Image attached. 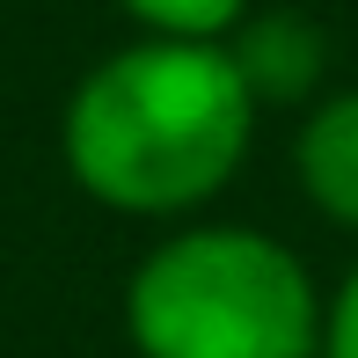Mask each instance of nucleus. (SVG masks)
<instances>
[{
  "label": "nucleus",
  "mask_w": 358,
  "mask_h": 358,
  "mask_svg": "<svg viewBox=\"0 0 358 358\" xmlns=\"http://www.w3.org/2000/svg\"><path fill=\"white\" fill-rule=\"evenodd\" d=\"M139 22V37H183V44H227L256 15V0H117Z\"/></svg>",
  "instance_id": "39448f33"
},
{
  "label": "nucleus",
  "mask_w": 358,
  "mask_h": 358,
  "mask_svg": "<svg viewBox=\"0 0 358 358\" xmlns=\"http://www.w3.org/2000/svg\"><path fill=\"white\" fill-rule=\"evenodd\" d=\"M292 169H300L307 205L329 227H351L358 234V88L307 110L300 139H292Z\"/></svg>",
  "instance_id": "20e7f679"
},
{
  "label": "nucleus",
  "mask_w": 358,
  "mask_h": 358,
  "mask_svg": "<svg viewBox=\"0 0 358 358\" xmlns=\"http://www.w3.org/2000/svg\"><path fill=\"white\" fill-rule=\"evenodd\" d=\"M256 95L227 44L139 37L73 80L59 154L95 205L124 220H183L241 176Z\"/></svg>",
  "instance_id": "f257e3e1"
},
{
  "label": "nucleus",
  "mask_w": 358,
  "mask_h": 358,
  "mask_svg": "<svg viewBox=\"0 0 358 358\" xmlns=\"http://www.w3.org/2000/svg\"><path fill=\"white\" fill-rule=\"evenodd\" d=\"M322 358H358V264L344 271V285L322 307Z\"/></svg>",
  "instance_id": "423d86ee"
},
{
  "label": "nucleus",
  "mask_w": 358,
  "mask_h": 358,
  "mask_svg": "<svg viewBox=\"0 0 358 358\" xmlns=\"http://www.w3.org/2000/svg\"><path fill=\"white\" fill-rule=\"evenodd\" d=\"M322 307L278 234L205 220L139 256L124 336L139 358H322Z\"/></svg>",
  "instance_id": "f03ea898"
},
{
  "label": "nucleus",
  "mask_w": 358,
  "mask_h": 358,
  "mask_svg": "<svg viewBox=\"0 0 358 358\" xmlns=\"http://www.w3.org/2000/svg\"><path fill=\"white\" fill-rule=\"evenodd\" d=\"M227 59L234 73L249 80L256 110H278V103H307L329 73V37H322L307 15L292 8H271V15H249V22L227 37Z\"/></svg>",
  "instance_id": "7ed1b4c3"
}]
</instances>
